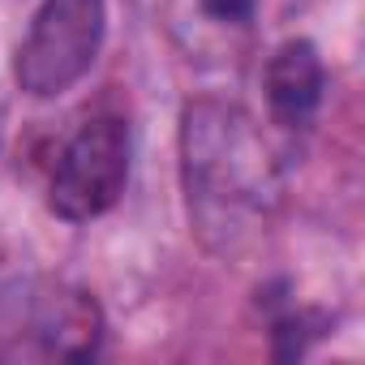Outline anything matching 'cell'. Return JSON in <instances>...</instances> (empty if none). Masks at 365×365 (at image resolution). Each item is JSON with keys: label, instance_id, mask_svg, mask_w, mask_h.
Wrapping results in <instances>:
<instances>
[{"label": "cell", "instance_id": "obj_4", "mask_svg": "<svg viewBox=\"0 0 365 365\" xmlns=\"http://www.w3.org/2000/svg\"><path fill=\"white\" fill-rule=\"evenodd\" d=\"M129 180V125L120 116L86 120L52 168V211L69 224L99 220L116 207Z\"/></svg>", "mask_w": 365, "mask_h": 365}, {"label": "cell", "instance_id": "obj_1", "mask_svg": "<svg viewBox=\"0 0 365 365\" xmlns=\"http://www.w3.org/2000/svg\"><path fill=\"white\" fill-rule=\"evenodd\" d=\"M180 176L190 220L207 245H232L279 202V163L254 116L237 103L198 99L180 116Z\"/></svg>", "mask_w": 365, "mask_h": 365}, {"label": "cell", "instance_id": "obj_6", "mask_svg": "<svg viewBox=\"0 0 365 365\" xmlns=\"http://www.w3.org/2000/svg\"><path fill=\"white\" fill-rule=\"evenodd\" d=\"M254 5L258 0H202V9L211 18H220V22H245L254 14Z\"/></svg>", "mask_w": 365, "mask_h": 365}, {"label": "cell", "instance_id": "obj_2", "mask_svg": "<svg viewBox=\"0 0 365 365\" xmlns=\"http://www.w3.org/2000/svg\"><path fill=\"white\" fill-rule=\"evenodd\" d=\"M103 314L91 292L22 279L0 292V361H91Z\"/></svg>", "mask_w": 365, "mask_h": 365}, {"label": "cell", "instance_id": "obj_3", "mask_svg": "<svg viewBox=\"0 0 365 365\" xmlns=\"http://www.w3.org/2000/svg\"><path fill=\"white\" fill-rule=\"evenodd\" d=\"M108 0H43L14 61V78L31 99H56L86 78L103 48Z\"/></svg>", "mask_w": 365, "mask_h": 365}, {"label": "cell", "instance_id": "obj_5", "mask_svg": "<svg viewBox=\"0 0 365 365\" xmlns=\"http://www.w3.org/2000/svg\"><path fill=\"white\" fill-rule=\"evenodd\" d=\"M322 56L309 39H288L267 61V103L279 125H305L322 103Z\"/></svg>", "mask_w": 365, "mask_h": 365}]
</instances>
